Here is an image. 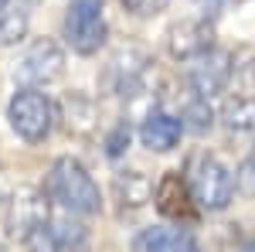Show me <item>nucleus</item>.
Segmentation results:
<instances>
[{"label":"nucleus","mask_w":255,"mask_h":252,"mask_svg":"<svg viewBox=\"0 0 255 252\" xmlns=\"http://www.w3.org/2000/svg\"><path fill=\"white\" fill-rule=\"evenodd\" d=\"M48 191L65 212H72V215H99V208H102L99 184L75 157H58L55 160L51 177H48Z\"/></svg>","instance_id":"f257e3e1"},{"label":"nucleus","mask_w":255,"mask_h":252,"mask_svg":"<svg viewBox=\"0 0 255 252\" xmlns=\"http://www.w3.org/2000/svg\"><path fill=\"white\" fill-rule=\"evenodd\" d=\"M191 194L201 208L221 212L235 198V177L215 154H197L191 160Z\"/></svg>","instance_id":"f03ea898"},{"label":"nucleus","mask_w":255,"mask_h":252,"mask_svg":"<svg viewBox=\"0 0 255 252\" xmlns=\"http://www.w3.org/2000/svg\"><path fill=\"white\" fill-rule=\"evenodd\" d=\"M7 119H10V126L20 140L41 143L55 126V106L44 92H38L31 85V89H20L17 96L7 102Z\"/></svg>","instance_id":"7ed1b4c3"},{"label":"nucleus","mask_w":255,"mask_h":252,"mask_svg":"<svg viewBox=\"0 0 255 252\" xmlns=\"http://www.w3.org/2000/svg\"><path fill=\"white\" fill-rule=\"evenodd\" d=\"M106 17H102V3H82L72 0L68 14H65V41L72 44V51L79 55H96L106 44Z\"/></svg>","instance_id":"20e7f679"},{"label":"nucleus","mask_w":255,"mask_h":252,"mask_svg":"<svg viewBox=\"0 0 255 252\" xmlns=\"http://www.w3.org/2000/svg\"><path fill=\"white\" fill-rule=\"evenodd\" d=\"M61 75H65V51L48 38L34 41L14 65V78H20L24 85H48Z\"/></svg>","instance_id":"39448f33"},{"label":"nucleus","mask_w":255,"mask_h":252,"mask_svg":"<svg viewBox=\"0 0 255 252\" xmlns=\"http://www.w3.org/2000/svg\"><path fill=\"white\" fill-rule=\"evenodd\" d=\"M228 82H232V55L228 51H215V48L208 55L194 58L191 72H187V85L201 99H211L218 92H225Z\"/></svg>","instance_id":"423d86ee"},{"label":"nucleus","mask_w":255,"mask_h":252,"mask_svg":"<svg viewBox=\"0 0 255 252\" xmlns=\"http://www.w3.org/2000/svg\"><path fill=\"white\" fill-rule=\"evenodd\" d=\"M215 48V31L211 20H180L167 31V51L177 61H194Z\"/></svg>","instance_id":"0eeeda50"},{"label":"nucleus","mask_w":255,"mask_h":252,"mask_svg":"<svg viewBox=\"0 0 255 252\" xmlns=\"http://www.w3.org/2000/svg\"><path fill=\"white\" fill-rule=\"evenodd\" d=\"M146 55L136 51V48H123L109 58V68H106V82H109V92L116 96H136L143 89V78H146Z\"/></svg>","instance_id":"6e6552de"},{"label":"nucleus","mask_w":255,"mask_h":252,"mask_svg":"<svg viewBox=\"0 0 255 252\" xmlns=\"http://www.w3.org/2000/svg\"><path fill=\"white\" fill-rule=\"evenodd\" d=\"M180 133H184L180 116H170L163 109H150L143 116V126H139V143L153 154H167L180 143Z\"/></svg>","instance_id":"1a4fd4ad"},{"label":"nucleus","mask_w":255,"mask_h":252,"mask_svg":"<svg viewBox=\"0 0 255 252\" xmlns=\"http://www.w3.org/2000/svg\"><path fill=\"white\" fill-rule=\"evenodd\" d=\"M133 252H201V249H197V242L191 239V232L153 225V229H143L133 239Z\"/></svg>","instance_id":"9d476101"},{"label":"nucleus","mask_w":255,"mask_h":252,"mask_svg":"<svg viewBox=\"0 0 255 252\" xmlns=\"http://www.w3.org/2000/svg\"><path fill=\"white\" fill-rule=\"evenodd\" d=\"M153 201H157V208L167 218H191L194 194L187 191V184H184L180 174H163V181L153 188Z\"/></svg>","instance_id":"9b49d317"},{"label":"nucleus","mask_w":255,"mask_h":252,"mask_svg":"<svg viewBox=\"0 0 255 252\" xmlns=\"http://www.w3.org/2000/svg\"><path fill=\"white\" fill-rule=\"evenodd\" d=\"M38 222H48V201L41 191H20L10 205V232L24 235Z\"/></svg>","instance_id":"f8f14e48"},{"label":"nucleus","mask_w":255,"mask_h":252,"mask_svg":"<svg viewBox=\"0 0 255 252\" xmlns=\"http://www.w3.org/2000/svg\"><path fill=\"white\" fill-rule=\"evenodd\" d=\"M31 24V0H0V48L17 44Z\"/></svg>","instance_id":"ddd939ff"},{"label":"nucleus","mask_w":255,"mask_h":252,"mask_svg":"<svg viewBox=\"0 0 255 252\" xmlns=\"http://www.w3.org/2000/svg\"><path fill=\"white\" fill-rule=\"evenodd\" d=\"M113 191H116V201L123 208H139L153 198V184L143 171H119L113 181Z\"/></svg>","instance_id":"4468645a"},{"label":"nucleus","mask_w":255,"mask_h":252,"mask_svg":"<svg viewBox=\"0 0 255 252\" xmlns=\"http://www.w3.org/2000/svg\"><path fill=\"white\" fill-rule=\"evenodd\" d=\"M221 123L228 133H255V96H232L221 106Z\"/></svg>","instance_id":"2eb2a0df"},{"label":"nucleus","mask_w":255,"mask_h":252,"mask_svg":"<svg viewBox=\"0 0 255 252\" xmlns=\"http://www.w3.org/2000/svg\"><path fill=\"white\" fill-rule=\"evenodd\" d=\"M180 123H184V130H191V133H208V130L215 126V113H211L208 99H201V96L191 99V102L184 106Z\"/></svg>","instance_id":"dca6fc26"},{"label":"nucleus","mask_w":255,"mask_h":252,"mask_svg":"<svg viewBox=\"0 0 255 252\" xmlns=\"http://www.w3.org/2000/svg\"><path fill=\"white\" fill-rule=\"evenodd\" d=\"M20 239H24V249L27 252H61L58 235H55V225H51V222H38L34 229H27Z\"/></svg>","instance_id":"f3484780"},{"label":"nucleus","mask_w":255,"mask_h":252,"mask_svg":"<svg viewBox=\"0 0 255 252\" xmlns=\"http://www.w3.org/2000/svg\"><path fill=\"white\" fill-rule=\"evenodd\" d=\"M55 235H58L61 249H72V252L89 249V232H85L82 225H75V222H58V225H55Z\"/></svg>","instance_id":"a211bd4d"},{"label":"nucleus","mask_w":255,"mask_h":252,"mask_svg":"<svg viewBox=\"0 0 255 252\" xmlns=\"http://www.w3.org/2000/svg\"><path fill=\"white\" fill-rule=\"evenodd\" d=\"M119 3L136 17H157V14H163L170 7V0H119Z\"/></svg>","instance_id":"6ab92c4d"},{"label":"nucleus","mask_w":255,"mask_h":252,"mask_svg":"<svg viewBox=\"0 0 255 252\" xmlns=\"http://www.w3.org/2000/svg\"><path fill=\"white\" fill-rule=\"evenodd\" d=\"M238 188L249 194V198H255V150L245 157L242 167H238Z\"/></svg>","instance_id":"aec40b11"},{"label":"nucleus","mask_w":255,"mask_h":252,"mask_svg":"<svg viewBox=\"0 0 255 252\" xmlns=\"http://www.w3.org/2000/svg\"><path fill=\"white\" fill-rule=\"evenodd\" d=\"M126 147H129V126H126V123H119L116 130L106 136V154H109V157H119Z\"/></svg>","instance_id":"412c9836"},{"label":"nucleus","mask_w":255,"mask_h":252,"mask_svg":"<svg viewBox=\"0 0 255 252\" xmlns=\"http://www.w3.org/2000/svg\"><path fill=\"white\" fill-rule=\"evenodd\" d=\"M194 3H197V10H201V17L211 20L218 10H221V3H225V0H194Z\"/></svg>","instance_id":"4be33fe9"},{"label":"nucleus","mask_w":255,"mask_h":252,"mask_svg":"<svg viewBox=\"0 0 255 252\" xmlns=\"http://www.w3.org/2000/svg\"><path fill=\"white\" fill-rule=\"evenodd\" d=\"M242 252H255V239H249V242L242 246Z\"/></svg>","instance_id":"5701e85b"},{"label":"nucleus","mask_w":255,"mask_h":252,"mask_svg":"<svg viewBox=\"0 0 255 252\" xmlns=\"http://www.w3.org/2000/svg\"><path fill=\"white\" fill-rule=\"evenodd\" d=\"M82 3H102V0H82Z\"/></svg>","instance_id":"b1692460"},{"label":"nucleus","mask_w":255,"mask_h":252,"mask_svg":"<svg viewBox=\"0 0 255 252\" xmlns=\"http://www.w3.org/2000/svg\"><path fill=\"white\" fill-rule=\"evenodd\" d=\"M0 252H3V246H0Z\"/></svg>","instance_id":"393cba45"}]
</instances>
